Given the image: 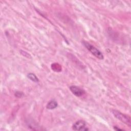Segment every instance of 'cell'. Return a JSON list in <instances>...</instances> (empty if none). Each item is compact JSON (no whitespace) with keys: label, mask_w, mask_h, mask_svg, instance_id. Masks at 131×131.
I'll return each mask as SVG.
<instances>
[{"label":"cell","mask_w":131,"mask_h":131,"mask_svg":"<svg viewBox=\"0 0 131 131\" xmlns=\"http://www.w3.org/2000/svg\"><path fill=\"white\" fill-rule=\"evenodd\" d=\"M82 44L83 45V46L93 55H94L96 57H97L98 59H103L104 58L103 55L102 54V53L98 50L97 49L96 47H94L93 45H92L91 44L89 43V42L85 41H83L82 42Z\"/></svg>","instance_id":"6da1fadb"},{"label":"cell","mask_w":131,"mask_h":131,"mask_svg":"<svg viewBox=\"0 0 131 131\" xmlns=\"http://www.w3.org/2000/svg\"><path fill=\"white\" fill-rule=\"evenodd\" d=\"M112 113L113 114V115L118 120H120L123 123H125V124L127 125L128 126H130L131 125V121H130V117L125 115L124 114L120 112L117 111V110H112Z\"/></svg>","instance_id":"7a4b0ae2"},{"label":"cell","mask_w":131,"mask_h":131,"mask_svg":"<svg viewBox=\"0 0 131 131\" xmlns=\"http://www.w3.org/2000/svg\"><path fill=\"white\" fill-rule=\"evenodd\" d=\"M85 122L83 120H78L72 126V128L74 130H89L86 127Z\"/></svg>","instance_id":"3957f363"},{"label":"cell","mask_w":131,"mask_h":131,"mask_svg":"<svg viewBox=\"0 0 131 131\" xmlns=\"http://www.w3.org/2000/svg\"><path fill=\"white\" fill-rule=\"evenodd\" d=\"M70 89L72 93L75 96L77 97H80L82 96L84 93V91L80 88V87L75 86V85H72L70 87Z\"/></svg>","instance_id":"277c9868"},{"label":"cell","mask_w":131,"mask_h":131,"mask_svg":"<svg viewBox=\"0 0 131 131\" xmlns=\"http://www.w3.org/2000/svg\"><path fill=\"white\" fill-rule=\"evenodd\" d=\"M57 105H58L57 102L55 100H52L47 103L46 105V107L49 110H53L57 107Z\"/></svg>","instance_id":"5b68a950"},{"label":"cell","mask_w":131,"mask_h":131,"mask_svg":"<svg viewBox=\"0 0 131 131\" xmlns=\"http://www.w3.org/2000/svg\"><path fill=\"white\" fill-rule=\"evenodd\" d=\"M27 77H28L29 79H30L31 80L34 82H38L39 81V80L37 76L33 73H28L27 75Z\"/></svg>","instance_id":"8992f818"},{"label":"cell","mask_w":131,"mask_h":131,"mask_svg":"<svg viewBox=\"0 0 131 131\" xmlns=\"http://www.w3.org/2000/svg\"><path fill=\"white\" fill-rule=\"evenodd\" d=\"M114 129H115V130H123V129H121V128H118V127H117V126H114Z\"/></svg>","instance_id":"52a82bcc"}]
</instances>
